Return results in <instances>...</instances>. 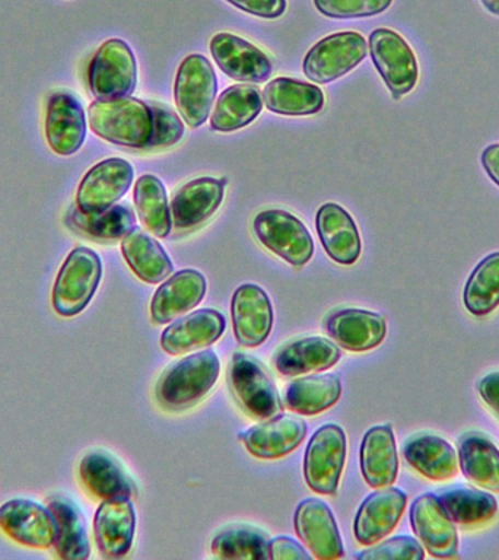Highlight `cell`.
<instances>
[{"label":"cell","mask_w":499,"mask_h":560,"mask_svg":"<svg viewBox=\"0 0 499 560\" xmlns=\"http://www.w3.org/2000/svg\"><path fill=\"white\" fill-rule=\"evenodd\" d=\"M406 493L397 488L375 490L359 506L355 516V538L361 546H372L396 528L405 512Z\"/></svg>","instance_id":"cell-17"},{"label":"cell","mask_w":499,"mask_h":560,"mask_svg":"<svg viewBox=\"0 0 499 560\" xmlns=\"http://www.w3.org/2000/svg\"><path fill=\"white\" fill-rule=\"evenodd\" d=\"M372 63L383 78L394 100L409 94L419 79V65L414 50L396 31L376 28L368 42Z\"/></svg>","instance_id":"cell-8"},{"label":"cell","mask_w":499,"mask_h":560,"mask_svg":"<svg viewBox=\"0 0 499 560\" xmlns=\"http://www.w3.org/2000/svg\"><path fill=\"white\" fill-rule=\"evenodd\" d=\"M46 139L60 156L74 155L86 138V117L81 100L73 92H51L46 105Z\"/></svg>","instance_id":"cell-12"},{"label":"cell","mask_w":499,"mask_h":560,"mask_svg":"<svg viewBox=\"0 0 499 560\" xmlns=\"http://www.w3.org/2000/svg\"><path fill=\"white\" fill-rule=\"evenodd\" d=\"M121 254L131 271L147 283H160L173 273V261L147 232L136 226L121 241Z\"/></svg>","instance_id":"cell-33"},{"label":"cell","mask_w":499,"mask_h":560,"mask_svg":"<svg viewBox=\"0 0 499 560\" xmlns=\"http://www.w3.org/2000/svg\"><path fill=\"white\" fill-rule=\"evenodd\" d=\"M484 7L494 15H499V0H481Z\"/></svg>","instance_id":"cell-48"},{"label":"cell","mask_w":499,"mask_h":560,"mask_svg":"<svg viewBox=\"0 0 499 560\" xmlns=\"http://www.w3.org/2000/svg\"><path fill=\"white\" fill-rule=\"evenodd\" d=\"M295 532L301 541L320 560L344 558L339 529L327 503L309 498L300 503L295 512Z\"/></svg>","instance_id":"cell-18"},{"label":"cell","mask_w":499,"mask_h":560,"mask_svg":"<svg viewBox=\"0 0 499 560\" xmlns=\"http://www.w3.org/2000/svg\"><path fill=\"white\" fill-rule=\"evenodd\" d=\"M438 499L453 523L462 527L489 523L498 512L497 499L481 490L454 488L441 493Z\"/></svg>","instance_id":"cell-39"},{"label":"cell","mask_w":499,"mask_h":560,"mask_svg":"<svg viewBox=\"0 0 499 560\" xmlns=\"http://www.w3.org/2000/svg\"><path fill=\"white\" fill-rule=\"evenodd\" d=\"M363 479L374 489L392 486L397 479L398 457L394 433L388 424L371 428L361 444Z\"/></svg>","instance_id":"cell-28"},{"label":"cell","mask_w":499,"mask_h":560,"mask_svg":"<svg viewBox=\"0 0 499 560\" xmlns=\"http://www.w3.org/2000/svg\"><path fill=\"white\" fill-rule=\"evenodd\" d=\"M326 330L340 348L349 352H367L383 343L387 324L380 314L348 308L328 315Z\"/></svg>","instance_id":"cell-23"},{"label":"cell","mask_w":499,"mask_h":560,"mask_svg":"<svg viewBox=\"0 0 499 560\" xmlns=\"http://www.w3.org/2000/svg\"><path fill=\"white\" fill-rule=\"evenodd\" d=\"M0 529L34 549H48L55 542L56 524L50 510L28 499H13L0 506Z\"/></svg>","instance_id":"cell-16"},{"label":"cell","mask_w":499,"mask_h":560,"mask_svg":"<svg viewBox=\"0 0 499 560\" xmlns=\"http://www.w3.org/2000/svg\"><path fill=\"white\" fill-rule=\"evenodd\" d=\"M79 479L83 488L101 501L116 498H134L138 486L121 464L103 450L90 451L79 463Z\"/></svg>","instance_id":"cell-24"},{"label":"cell","mask_w":499,"mask_h":560,"mask_svg":"<svg viewBox=\"0 0 499 560\" xmlns=\"http://www.w3.org/2000/svg\"><path fill=\"white\" fill-rule=\"evenodd\" d=\"M320 241L327 256L337 265L352 266L362 252L361 235L357 223L341 206L326 203L320 208L315 218Z\"/></svg>","instance_id":"cell-22"},{"label":"cell","mask_w":499,"mask_h":560,"mask_svg":"<svg viewBox=\"0 0 499 560\" xmlns=\"http://www.w3.org/2000/svg\"><path fill=\"white\" fill-rule=\"evenodd\" d=\"M206 295V279L200 271L184 269L171 276L151 302V317L155 324H166L200 304Z\"/></svg>","instance_id":"cell-25"},{"label":"cell","mask_w":499,"mask_h":560,"mask_svg":"<svg viewBox=\"0 0 499 560\" xmlns=\"http://www.w3.org/2000/svg\"><path fill=\"white\" fill-rule=\"evenodd\" d=\"M340 359V349L324 337H302L289 341L275 354L276 371L285 376H297L328 370Z\"/></svg>","instance_id":"cell-27"},{"label":"cell","mask_w":499,"mask_h":560,"mask_svg":"<svg viewBox=\"0 0 499 560\" xmlns=\"http://www.w3.org/2000/svg\"><path fill=\"white\" fill-rule=\"evenodd\" d=\"M223 330L225 319L219 311H195L165 328L161 336V348L170 354L190 352L214 343Z\"/></svg>","instance_id":"cell-26"},{"label":"cell","mask_w":499,"mask_h":560,"mask_svg":"<svg viewBox=\"0 0 499 560\" xmlns=\"http://www.w3.org/2000/svg\"><path fill=\"white\" fill-rule=\"evenodd\" d=\"M209 48L218 68L236 82H266L274 72L269 56L239 35L231 33L213 35Z\"/></svg>","instance_id":"cell-13"},{"label":"cell","mask_w":499,"mask_h":560,"mask_svg":"<svg viewBox=\"0 0 499 560\" xmlns=\"http://www.w3.org/2000/svg\"><path fill=\"white\" fill-rule=\"evenodd\" d=\"M263 104L280 116H313L324 108V92L314 83L291 78H276L262 92Z\"/></svg>","instance_id":"cell-29"},{"label":"cell","mask_w":499,"mask_h":560,"mask_svg":"<svg viewBox=\"0 0 499 560\" xmlns=\"http://www.w3.org/2000/svg\"><path fill=\"white\" fill-rule=\"evenodd\" d=\"M269 536L247 524H231L219 529L210 542V550L221 559H270Z\"/></svg>","instance_id":"cell-38"},{"label":"cell","mask_w":499,"mask_h":560,"mask_svg":"<svg viewBox=\"0 0 499 560\" xmlns=\"http://www.w3.org/2000/svg\"><path fill=\"white\" fill-rule=\"evenodd\" d=\"M134 200L143 226L158 238H166L173 221L164 183L156 175H142L135 184Z\"/></svg>","instance_id":"cell-37"},{"label":"cell","mask_w":499,"mask_h":560,"mask_svg":"<svg viewBox=\"0 0 499 560\" xmlns=\"http://www.w3.org/2000/svg\"><path fill=\"white\" fill-rule=\"evenodd\" d=\"M480 162L486 174L499 186V144H490V147L485 148V151L481 152Z\"/></svg>","instance_id":"cell-47"},{"label":"cell","mask_w":499,"mask_h":560,"mask_svg":"<svg viewBox=\"0 0 499 560\" xmlns=\"http://www.w3.org/2000/svg\"><path fill=\"white\" fill-rule=\"evenodd\" d=\"M403 455L410 467L429 480H449L459 471V454L441 436L429 433L411 436L403 446Z\"/></svg>","instance_id":"cell-30"},{"label":"cell","mask_w":499,"mask_h":560,"mask_svg":"<svg viewBox=\"0 0 499 560\" xmlns=\"http://www.w3.org/2000/svg\"><path fill=\"white\" fill-rule=\"evenodd\" d=\"M135 170L121 158H108L83 175L77 191V208L85 213L104 212L129 191Z\"/></svg>","instance_id":"cell-11"},{"label":"cell","mask_w":499,"mask_h":560,"mask_svg":"<svg viewBox=\"0 0 499 560\" xmlns=\"http://www.w3.org/2000/svg\"><path fill=\"white\" fill-rule=\"evenodd\" d=\"M56 524L55 549L61 559L85 560L90 558L91 546L88 540L85 520L77 503L65 494H53L47 499Z\"/></svg>","instance_id":"cell-31"},{"label":"cell","mask_w":499,"mask_h":560,"mask_svg":"<svg viewBox=\"0 0 499 560\" xmlns=\"http://www.w3.org/2000/svg\"><path fill=\"white\" fill-rule=\"evenodd\" d=\"M218 79L205 56L190 55L182 61L174 83V101L179 116L190 129H199L209 118Z\"/></svg>","instance_id":"cell-6"},{"label":"cell","mask_w":499,"mask_h":560,"mask_svg":"<svg viewBox=\"0 0 499 560\" xmlns=\"http://www.w3.org/2000/svg\"><path fill=\"white\" fill-rule=\"evenodd\" d=\"M304 420L291 415L271 416L266 422L241 432L239 440L254 457L274 459L292 453L304 441Z\"/></svg>","instance_id":"cell-20"},{"label":"cell","mask_w":499,"mask_h":560,"mask_svg":"<svg viewBox=\"0 0 499 560\" xmlns=\"http://www.w3.org/2000/svg\"><path fill=\"white\" fill-rule=\"evenodd\" d=\"M66 225L78 234L98 241L123 240L136 228L134 210L125 205H114L104 212L85 213L77 206L66 217Z\"/></svg>","instance_id":"cell-36"},{"label":"cell","mask_w":499,"mask_h":560,"mask_svg":"<svg viewBox=\"0 0 499 560\" xmlns=\"http://www.w3.org/2000/svg\"><path fill=\"white\" fill-rule=\"evenodd\" d=\"M410 524L425 549L433 558H457V528L436 494L425 493L415 499L410 506Z\"/></svg>","instance_id":"cell-14"},{"label":"cell","mask_w":499,"mask_h":560,"mask_svg":"<svg viewBox=\"0 0 499 560\" xmlns=\"http://www.w3.org/2000/svg\"><path fill=\"white\" fill-rule=\"evenodd\" d=\"M91 130L107 142L131 149H147L151 142V107L135 96L95 100L88 108Z\"/></svg>","instance_id":"cell-1"},{"label":"cell","mask_w":499,"mask_h":560,"mask_svg":"<svg viewBox=\"0 0 499 560\" xmlns=\"http://www.w3.org/2000/svg\"><path fill=\"white\" fill-rule=\"evenodd\" d=\"M135 529V508L129 498L107 499L96 510L95 541L105 558L117 559L129 553Z\"/></svg>","instance_id":"cell-21"},{"label":"cell","mask_w":499,"mask_h":560,"mask_svg":"<svg viewBox=\"0 0 499 560\" xmlns=\"http://www.w3.org/2000/svg\"><path fill=\"white\" fill-rule=\"evenodd\" d=\"M481 400L499 416V372L486 375L479 383Z\"/></svg>","instance_id":"cell-46"},{"label":"cell","mask_w":499,"mask_h":560,"mask_svg":"<svg viewBox=\"0 0 499 560\" xmlns=\"http://www.w3.org/2000/svg\"><path fill=\"white\" fill-rule=\"evenodd\" d=\"M253 231L263 247L297 269L313 258L314 241L309 228L287 210H262L253 219Z\"/></svg>","instance_id":"cell-4"},{"label":"cell","mask_w":499,"mask_h":560,"mask_svg":"<svg viewBox=\"0 0 499 560\" xmlns=\"http://www.w3.org/2000/svg\"><path fill=\"white\" fill-rule=\"evenodd\" d=\"M270 559L276 560H310L311 556L306 553L304 547L289 537H276L269 542Z\"/></svg>","instance_id":"cell-45"},{"label":"cell","mask_w":499,"mask_h":560,"mask_svg":"<svg viewBox=\"0 0 499 560\" xmlns=\"http://www.w3.org/2000/svg\"><path fill=\"white\" fill-rule=\"evenodd\" d=\"M221 362L213 350H201L166 368L156 383L155 397L166 410L195 406L217 384Z\"/></svg>","instance_id":"cell-2"},{"label":"cell","mask_w":499,"mask_h":560,"mask_svg":"<svg viewBox=\"0 0 499 560\" xmlns=\"http://www.w3.org/2000/svg\"><path fill=\"white\" fill-rule=\"evenodd\" d=\"M230 384L245 413L262 420L279 413L282 405L278 389L257 359L241 352L234 353L230 365Z\"/></svg>","instance_id":"cell-10"},{"label":"cell","mask_w":499,"mask_h":560,"mask_svg":"<svg viewBox=\"0 0 499 560\" xmlns=\"http://www.w3.org/2000/svg\"><path fill=\"white\" fill-rule=\"evenodd\" d=\"M392 3L393 0H314L320 13L335 20L380 15L387 11Z\"/></svg>","instance_id":"cell-42"},{"label":"cell","mask_w":499,"mask_h":560,"mask_svg":"<svg viewBox=\"0 0 499 560\" xmlns=\"http://www.w3.org/2000/svg\"><path fill=\"white\" fill-rule=\"evenodd\" d=\"M227 184V178L200 177L179 187L170 203L175 230H193L213 217L221 208Z\"/></svg>","instance_id":"cell-15"},{"label":"cell","mask_w":499,"mask_h":560,"mask_svg":"<svg viewBox=\"0 0 499 560\" xmlns=\"http://www.w3.org/2000/svg\"><path fill=\"white\" fill-rule=\"evenodd\" d=\"M361 560H422L425 551L418 540L407 536L390 538L357 556Z\"/></svg>","instance_id":"cell-43"},{"label":"cell","mask_w":499,"mask_h":560,"mask_svg":"<svg viewBox=\"0 0 499 560\" xmlns=\"http://www.w3.org/2000/svg\"><path fill=\"white\" fill-rule=\"evenodd\" d=\"M263 96L257 86L250 83H240L222 91L218 96L212 117H210V129L231 133L252 125L262 113Z\"/></svg>","instance_id":"cell-32"},{"label":"cell","mask_w":499,"mask_h":560,"mask_svg":"<svg viewBox=\"0 0 499 560\" xmlns=\"http://www.w3.org/2000/svg\"><path fill=\"white\" fill-rule=\"evenodd\" d=\"M152 112L153 130L147 151L174 147L184 136V122L178 114L162 103H149Z\"/></svg>","instance_id":"cell-41"},{"label":"cell","mask_w":499,"mask_h":560,"mask_svg":"<svg viewBox=\"0 0 499 560\" xmlns=\"http://www.w3.org/2000/svg\"><path fill=\"white\" fill-rule=\"evenodd\" d=\"M463 302L476 317H485L499 306V253L489 254L475 267L464 287Z\"/></svg>","instance_id":"cell-40"},{"label":"cell","mask_w":499,"mask_h":560,"mask_svg":"<svg viewBox=\"0 0 499 560\" xmlns=\"http://www.w3.org/2000/svg\"><path fill=\"white\" fill-rule=\"evenodd\" d=\"M459 467L466 479L499 492V451L494 442L472 432L459 441Z\"/></svg>","instance_id":"cell-34"},{"label":"cell","mask_w":499,"mask_h":560,"mask_svg":"<svg viewBox=\"0 0 499 560\" xmlns=\"http://www.w3.org/2000/svg\"><path fill=\"white\" fill-rule=\"evenodd\" d=\"M346 462V435L337 424H324L311 436L304 458V476L311 490L336 494Z\"/></svg>","instance_id":"cell-9"},{"label":"cell","mask_w":499,"mask_h":560,"mask_svg":"<svg viewBox=\"0 0 499 560\" xmlns=\"http://www.w3.org/2000/svg\"><path fill=\"white\" fill-rule=\"evenodd\" d=\"M232 326L236 341L245 348H256L270 335L274 308L269 296L257 284H243L231 302Z\"/></svg>","instance_id":"cell-19"},{"label":"cell","mask_w":499,"mask_h":560,"mask_svg":"<svg viewBox=\"0 0 499 560\" xmlns=\"http://www.w3.org/2000/svg\"><path fill=\"white\" fill-rule=\"evenodd\" d=\"M367 39L355 31L327 35L315 43L305 55V77L320 85L335 82L365 59Z\"/></svg>","instance_id":"cell-7"},{"label":"cell","mask_w":499,"mask_h":560,"mask_svg":"<svg viewBox=\"0 0 499 560\" xmlns=\"http://www.w3.org/2000/svg\"><path fill=\"white\" fill-rule=\"evenodd\" d=\"M88 83L95 100H117L134 94L138 63L129 44L120 38L101 44L88 68Z\"/></svg>","instance_id":"cell-5"},{"label":"cell","mask_w":499,"mask_h":560,"mask_svg":"<svg viewBox=\"0 0 499 560\" xmlns=\"http://www.w3.org/2000/svg\"><path fill=\"white\" fill-rule=\"evenodd\" d=\"M340 394V380L335 374L302 376L289 383L285 405L295 413L313 416L335 405Z\"/></svg>","instance_id":"cell-35"},{"label":"cell","mask_w":499,"mask_h":560,"mask_svg":"<svg viewBox=\"0 0 499 560\" xmlns=\"http://www.w3.org/2000/svg\"><path fill=\"white\" fill-rule=\"evenodd\" d=\"M103 276V262L91 248L78 247L66 257L55 287H53V308L63 317L82 313L95 295Z\"/></svg>","instance_id":"cell-3"},{"label":"cell","mask_w":499,"mask_h":560,"mask_svg":"<svg viewBox=\"0 0 499 560\" xmlns=\"http://www.w3.org/2000/svg\"><path fill=\"white\" fill-rule=\"evenodd\" d=\"M227 2L250 15L265 18V20H276L287 11V0H227Z\"/></svg>","instance_id":"cell-44"}]
</instances>
